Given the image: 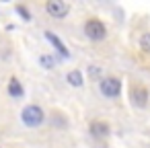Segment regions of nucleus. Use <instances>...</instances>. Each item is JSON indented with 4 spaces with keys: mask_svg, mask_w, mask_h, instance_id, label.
<instances>
[{
    "mask_svg": "<svg viewBox=\"0 0 150 148\" xmlns=\"http://www.w3.org/2000/svg\"><path fill=\"white\" fill-rule=\"evenodd\" d=\"M84 33H86L88 39L101 41V39L107 37V27H105V23L99 21V19H88V21L84 23Z\"/></svg>",
    "mask_w": 150,
    "mask_h": 148,
    "instance_id": "nucleus-1",
    "label": "nucleus"
},
{
    "mask_svg": "<svg viewBox=\"0 0 150 148\" xmlns=\"http://www.w3.org/2000/svg\"><path fill=\"white\" fill-rule=\"evenodd\" d=\"M129 99H132V105H134V107L144 109V107L148 105L150 93H148V89H146L144 84L136 82V84H132V89H129Z\"/></svg>",
    "mask_w": 150,
    "mask_h": 148,
    "instance_id": "nucleus-2",
    "label": "nucleus"
},
{
    "mask_svg": "<svg viewBox=\"0 0 150 148\" xmlns=\"http://www.w3.org/2000/svg\"><path fill=\"white\" fill-rule=\"evenodd\" d=\"M99 89H101V93H103L107 99H115V97H119V93H121V80L115 78V76L101 78Z\"/></svg>",
    "mask_w": 150,
    "mask_h": 148,
    "instance_id": "nucleus-3",
    "label": "nucleus"
},
{
    "mask_svg": "<svg viewBox=\"0 0 150 148\" xmlns=\"http://www.w3.org/2000/svg\"><path fill=\"white\" fill-rule=\"evenodd\" d=\"M23 123L25 125H29V127H37V125H41L43 123V111H41V107H37V105H29V107H25L23 109Z\"/></svg>",
    "mask_w": 150,
    "mask_h": 148,
    "instance_id": "nucleus-4",
    "label": "nucleus"
},
{
    "mask_svg": "<svg viewBox=\"0 0 150 148\" xmlns=\"http://www.w3.org/2000/svg\"><path fill=\"white\" fill-rule=\"evenodd\" d=\"M45 11L50 13V17L54 19H64L70 11V6L66 2H62V0H50V2L45 4Z\"/></svg>",
    "mask_w": 150,
    "mask_h": 148,
    "instance_id": "nucleus-5",
    "label": "nucleus"
},
{
    "mask_svg": "<svg viewBox=\"0 0 150 148\" xmlns=\"http://www.w3.org/2000/svg\"><path fill=\"white\" fill-rule=\"evenodd\" d=\"M88 130H91V134H93L95 138H107V136H109V132H111L109 123H107V121H101V119L91 121Z\"/></svg>",
    "mask_w": 150,
    "mask_h": 148,
    "instance_id": "nucleus-6",
    "label": "nucleus"
},
{
    "mask_svg": "<svg viewBox=\"0 0 150 148\" xmlns=\"http://www.w3.org/2000/svg\"><path fill=\"white\" fill-rule=\"evenodd\" d=\"M45 39H47V41H52V43L56 45V50H58L64 58H68V50H66V45H64V43H62V41H60V39L52 33V31H45Z\"/></svg>",
    "mask_w": 150,
    "mask_h": 148,
    "instance_id": "nucleus-7",
    "label": "nucleus"
},
{
    "mask_svg": "<svg viewBox=\"0 0 150 148\" xmlns=\"http://www.w3.org/2000/svg\"><path fill=\"white\" fill-rule=\"evenodd\" d=\"M8 93L19 99V97H23L25 91H23V86H21V82H19L17 78H11V80H8Z\"/></svg>",
    "mask_w": 150,
    "mask_h": 148,
    "instance_id": "nucleus-8",
    "label": "nucleus"
},
{
    "mask_svg": "<svg viewBox=\"0 0 150 148\" xmlns=\"http://www.w3.org/2000/svg\"><path fill=\"white\" fill-rule=\"evenodd\" d=\"M66 78H68V82H70L72 86H82V74H80L78 70H70Z\"/></svg>",
    "mask_w": 150,
    "mask_h": 148,
    "instance_id": "nucleus-9",
    "label": "nucleus"
},
{
    "mask_svg": "<svg viewBox=\"0 0 150 148\" xmlns=\"http://www.w3.org/2000/svg\"><path fill=\"white\" fill-rule=\"evenodd\" d=\"M140 50L144 54H150V33H142V37H140Z\"/></svg>",
    "mask_w": 150,
    "mask_h": 148,
    "instance_id": "nucleus-10",
    "label": "nucleus"
},
{
    "mask_svg": "<svg viewBox=\"0 0 150 148\" xmlns=\"http://www.w3.org/2000/svg\"><path fill=\"white\" fill-rule=\"evenodd\" d=\"M41 64L45 68H54V58L52 56H41Z\"/></svg>",
    "mask_w": 150,
    "mask_h": 148,
    "instance_id": "nucleus-11",
    "label": "nucleus"
},
{
    "mask_svg": "<svg viewBox=\"0 0 150 148\" xmlns=\"http://www.w3.org/2000/svg\"><path fill=\"white\" fill-rule=\"evenodd\" d=\"M19 13L23 15V19H31V15H29V13H27V11L23 8V6H19Z\"/></svg>",
    "mask_w": 150,
    "mask_h": 148,
    "instance_id": "nucleus-12",
    "label": "nucleus"
}]
</instances>
